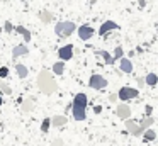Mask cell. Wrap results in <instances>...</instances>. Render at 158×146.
Masks as SVG:
<instances>
[{
	"label": "cell",
	"instance_id": "obj_2",
	"mask_svg": "<svg viewBox=\"0 0 158 146\" xmlns=\"http://www.w3.org/2000/svg\"><path fill=\"white\" fill-rule=\"evenodd\" d=\"M87 105H89V100H87V95L85 94H77L75 98L72 100V114H73V119L75 121H85L87 117Z\"/></svg>",
	"mask_w": 158,
	"mask_h": 146
},
{
	"label": "cell",
	"instance_id": "obj_16",
	"mask_svg": "<svg viewBox=\"0 0 158 146\" xmlns=\"http://www.w3.org/2000/svg\"><path fill=\"white\" fill-rule=\"evenodd\" d=\"M153 124H155V117H151V115H148V117H144V119H143V121H141V122H139V124H138V126H139V131L143 132L144 129L151 127V126H153Z\"/></svg>",
	"mask_w": 158,
	"mask_h": 146
},
{
	"label": "cell",
	"instance_id": "obj_21",
	"mask_svg": "<svg viewBox=\"0 0 158 146\" xmlns=\"http://www.w3.org/2000/svg\"><path fill=\"white\" fill-rule=\"evenodd\" d=\"M63 71H65V61H56V63L53 65V73L63 75Z\"/></svg>",
	"mask_w": 158,
	"mask_h": 146
},
{
	"label": "cell",
	"instance_id": "obj_33",
	"mask_svg": "<svg viewBox=\"0 0 158 146\" xmlns=\"http://www.w3.org/2000/svg\"><path fill=\"white\" fill-rule=\"evenodd\" d=\"M144 5H146V0H139V9H143Z\"/></svg>",
	"mask_w": 158,
	"mask_h": 146
},
{
	"label": "cell",
	"instance_id": "obj_28",
	"mask_svg": "<svg viewBox=\"0 0 158 146\" xmlns=\"http://www.w3.org/2000/svg\"><path fill=\"white\" fill-rule=\"evenodd\" d=\"M151 114H153V107H151V105H146V107H144V115L148 117V115H151Z\"/></svg>",
	"mask_w": 158,
	"mask_h": 146
},
{
	"label": "cell",
	"instance_id": "obj_10",
	"mask_svg": "<svg viewBox=\"0 0 158 146\" xmlns=\"http://www.w3.org/2000/svg\"><path fill=\"white\" fill-rule=\"evenodd\" d=\"M116 29H119V26H117L114 20H106V22L100 26V29H99V34L100 36H104V34H107L109 31H116Z\"/></svg>",
	"mask_w": 158,
	"mask_h": 146
},
{
	"label": "cell",
	"instance_id": "obj_1",
	"mask_svg": "<svg viewBox=\"0 0 158 146\" xmlns=\"http://www.w3.org/2000/svg\"><path fill=\"white\" fill-rule=\"evenodd\" d=\"M36 81H38L39 90H41L43 94H46V95H51V94H55V92L58 90V83H56L55 77L49 73V70H41L39 71L38 80Z\"/></svg>",
	"mask_w": 158,
	"mask_h": 146
},
{
	"label": "cell",
	"instance_id": "obj_6",
	"mask_svg": "<svg viewBox=\"0 0 158 146\" xmlns=\"http://www.w3.org/2000/svg\"><path fill=\"white\" fill-rule=\"evenodd\" d=\"M58 56L61 61H68L73 58V44H66V46H61L58 49Z\"/></svg>",
	"mask_w": 158,
	"mask_h": 146
},
{
	"label": "cell",
	"instance_id": "obj_20",
	"mask_svg": "<svg viewBox=\"0 0 158 146\" xmlns=\"http://www.w3.org/2000/svg\"><path fill=\"white\" fill-rule=\"evenodd\" d=\"M15 71H17V75L21 78H26L29 75V70H27V66H24V65H21V63H17L15 65Z\"/></svg>",
	"mask_w": 158,
	"mask_h": 146
},
{
	"label": "cell",
	"instance_id": "obj_13",
	"mask_svg": "<svg viewBox=\"0 0 158 146\" xmlns=\"http://www.w3.org/2000/svg\"><path fill=\"white\" fill-rule=\"evenodd\" d=\"M14 31H15L17 34H22V37H24V43H26V44L31 43V32H29V31L26 29L24 26H15Z\"/></svg>",
	"mask_w": 158,
	"mask_h": 146
},
{
	"label": "cell",
	"instance_id": "obj_14",
	"mask_svg": "<svg viewBox=\"0 0 158 146\" xmlns=\"http://www.w3.org/2000/svg\"><path fill=\"white\" fill-rule=\"evenodd\" d=\"M66 122H68L66 115H53L51 117V126H55V127H61V126L66 124Z\"/></svg>",
	"mask_w": 158,
	"mask_h": 146
},
{
	"label": "cell",
	"instance_id": "obj_5",
	"mask_svg": "<svg viewBox=\"0 0 158 146\" xmlns=\"http://www.w3.org/2000/svg\"><path fill=\"white\" fill-rule=\"evenodd\" d=\"M89 87L90 88H95V90H102V88L107 87V80L99 73H94L89 80Z\"/></svg>",
	"mask_w": 158,
	"mask_h": 146
},
{
	"label": "cell",
	"instance_id": "obj_34",
	"mask_svg": "<svg viewBox=\"0 0 158 146\" xmlns=\"http://www.w3.org/2000/svg\"><path fill=\"white\" fill-rule=\"evenodd\" d=\"M136 53H138V54H141V53H143V48H141V46H139V48H136Z\"/></svg>",
	"mask_w": 158,
	"mask_h": 146
},
{
	"label": "cell",
	"instance_id": "obj_36",
	"mask_svg": "<svg viewBox=\"0 0 158 146\" xmlns=\"http://www.w3.org/2000/svg\"><path fill=\"white\" fill-rule=\"evenodd\" d=\"M0 66H2V63H0Z\"/></svg>",
	"mask_w": 158,
	"mask_h": 146
},
{
	"label": "cell",
	"instance_id": "obj_17",
	"mask_svg": "<svg viewBox=\"0 0 158 146\" xmlns=\"http://www.w3.org/2000/svg\"><path fill=\"white\" fill-rule=\"evenodd\" d=\"M141 134H143L144 141H155V139H156V132H155V129H151V127L144 129Z\"/></svg>",
	"mask_w": 158,
	"mask_h": 146
},
{
	"label": "cell",
	"instance_id": "obj_9",
	"mask_svg": "<svg viewBox=\"0 0 158 146\" xmlns=\"http://www.w3.org/2000/svg\"><path fill=\"white\" fill-rule=\"evenodd\" d=\"M124 126H126V131L127 132H131L133 136H141V131H139V126H138V122H134L133 119H124Z\"/></svg>",
	"mask_w": 158,
	"mask_h": 146
},
{
	"label": "cell",
	"instance_id": "obj_8",
	"mask_svg": "<svg viewBox=\"0 0 158 146\" xmlns=\"http://www.w3.org/2000/svg\"><path fill=\"white\" fill-rule=\"evenodd\" d=\"M114 114H116L119 119H127L131 115V109H129V105H127V104H124V102H123V104H117Z\"/></svg>",
	"mask_w": 158,
	"mask_h": 146
},
{
	"label": "cell",
	"instance_id": "obj_25",
	"mask_svg": "<svg viewBox=\"0 0 158 146\" xmlns=\"http://www.w3.org/2000/svg\"><path fill=\"white\" fill-rule=\"evenodd\" d=\"M124 56V49L121 46H117L116 49H114V54H112V58L114 60H119V58H123Z\"/></svg>",
	"mask_w": 158,
	"mask_h": 146
},
{
	"label": "cell",
	"instance_id": "obj_31",
	"mask_svg": "<svg viewBox=\"0 0 158 146\" xmlns=\"http://www.w3.org/2000/svg\"><path fill=\"white\" fill-rule=\"evenodd\" d=\"M136 81H138V87H144V78H141V77H139Z\"/></svg>",
	"mask_w": 158,
	"mask_h": 146
},
{
	"label": "cell",
	"instance_id": "obj_30",
	"mask_svg": "<svg viewBox=\"0 0 158 146\" xmlns=\"http://www.w3.org/2000/svg\"><path fill=\"white\" fill-rule=\"evenodd\" d=\"M109 102H117V94H110L109 95Z\"/></svg>",
	"mask_w": 158,
	"mask_h": 146
},
{
	"label": "cell",
	"instance_id": "obj_29",
	"mask_svg": "<svg viewBox=\"0 0 158 146\" xmlns=\"http://www.w3.org/2000/svg\"><path fill=\"white\" fill-rule=\"evenodd\" d=\"M49 146H63V141L61 139H55V141H51V144Z\"/></svg>",
	"mask_w": 158,
	"mask_h": 146
},
{
	"label": "cell",
	"instance_id": "obj_11",
	"mask_svg": "<svg viewBox=\"0 0 158 146\" xmlns=\"http://www.w3.org/2000/svg\"><path fill=\"white\" fill-rule=\"evenodd\" d=\"M119 68L124 71V73H133V63H131V60L129 58H126V56H123V58H119Z\"/></svg>",
	"mask_w": 158,
	"mask_h": 146
},
{
	"label": "cell",
	"instance_id": "obj_22",
	"mask_svg": "<svg viewBox=\"0 0 158 146\" xmlns=\"http://www.w3.org/2000/svg\"><path fill=\"white\" fill-rule=\"evenodd\" d=\"M0 92H4L5 95H10V94H12V88H10V85H9L7 81H4V78L0 80Z\"/></svg>",
	"mask_w": 158,
	"mask_h": 146
},
{
	"label": "cell",
	"instance_id": "obj_23",
	"mask_svg": "<svg viewBox=\"0 0 158 146\" xmlns=\"http://www.w3.org/2000/svg\"><path fill=\"white\" fill-rule=\"evenodd\" d=\"M99 54L102 56V60H104V63H106V65H114V61H116V60H114V58L110 56L109 53H107V51H100Z\"/></svg>",
	"mask_w": 158,
	"mask_h": 146
},
{
	"label": "cell",
	"instance_id": "obj_32",
	"mask_svg": "<svg viewBox=\"0 0 158 146\" xmlns=\"http://www.w3.org/2000/svg\"><path fill=\"white\" fill-rule=\"evenodd\" d=\"M100 111H102V107H100V105H95V107H94V112H97V114H99Z\"/></svg>",
	"mask_w": 158,
	"mask_h": 146
},
{
	"label": "cell",
	"instance_id": "obj_15",
	"mask_svg": "<svg viewBox=\"0 0 158 146\" xmlns=\"http://www.w3.org/2000/svg\"><path fill=\"white\" fill-rule=\"evenodd\" d=\"M21 105H22V111L24 112H31L34 109V98L32 97L24 98V100H21Z\"/></svg>",
	"mask_w": 158,
	"mask_h": 146
},
{
	"label": "cell",
	"instance_id": "obj_27",
	"mask_svg": "<svg viewBox=\"0 0 158 146\" xmlns=\"http://www.w3.org/2000/svg\"><path fill=\"white\" fill-rule=\"evenodd\" d=\"M7 75H9V68L0 66V78H7Z\"/></svg>",
	"mask_w": 158,
	"mask_h": 146
},
{
	"label": "cell",
	"instance_id": "obj_18",
	"mask_svg": "<svg viewBox=\"0 0 158 146\" xmlns=\"http://www.w3.org/2000/svg\"><path fill=\"white\" fill-rule=\"evenodd\" d=\"M39 19H41L43 24H49L53 20V14L49 12V10H41V12H39Z\"/></svg>",
	"mask_w": 158,
	"mask_h": 146
},
{
	"label": "cell",
	"instance_id": "obj_19",
	"mask_svg": "<svg viewBox=\"0 0 158 146\" xmlns=\"http://www.w3.org/2000/svg\"><path fill=\"white\" fill-rule=\"evenodd\" d=\"M144 83H146L148 87H155V85L158 83V77H156V73H148L146 77H144Z\"/></svg>",
	"mask_w": 158,
	"mask_h": 146
},
{
	"label": "cell",
	"instance_id": "obj_26",
	"mask_svg": "<svg viewBox=\"0 0 158 146\" xmlns=\"http://www.w3.org/2000/svg\"><path fill=\"white\" fill-rule=\"evenodd\" d=\"M4 31H5V32H12V31H14V26H12L10 20H5V24H4Z\"/></svg>",
	"mask_w": 158,
	"mask_h": 146
},
{
	"label": "cell",
	"instance_id": "obj_24",
	"mask_svg": "<svg viewBox=\"0 0 158 146\" xmlns=\"http://www.w3.org/2000/svg\"><path fill=\"white\" fill-rule=\"evenodd\" d=\"M49 126H51V119L44 117V119H43V122H41V131L43 132H48L49 131Z\"/></svg>",
	"mask_w": 158,
	"mask_h": 146
},
{
	"label": "cell",
	"instance_id": "obj_7",
	"mask_svg": "<svg viewBox=\"0 0 158 146\" xmlns=\"http://www.w3.org/2000/svg\"><path fill=\"white\" fill-rule=\"evenodd\" d=\"M77 31H78V37H80L82 41H89V39H92V36L95 34L94 27H90V26H80Z\"/></svg>",
	"mask_w": 158,
	"mask_h": 146
},
{
	"label": "cell",
	"instance_id": "obj_3",
	"mask_svg": "<svg viewBox=\"0 0 158 146\" xmlns=\"http://www.w3.org/2000/svg\"><path fill=\"white\" fill-rule=\"evenodd\" d=\"M77 31V24L72 22V20H61L55 26V32L58 34L60 37H68L72 36L73 32Z\"/></svg>",
	"mask_w": 158,
	"mask_h": 146
},
{
	"label": "cell",
	"instance_id": "obj_35",
	"mask_svg": "<svg viewBox=\"0 0 158 146\" xmlns=\"http://www.w3.org/2000/svg\"><path fill=\"white\" fill-rule=\"evenodd\" d=\"M2 104H4V98H2V97H0V105H2Z\"/></svg>",
	"mask_w": 158,
	"mask_h": 146
},
{
	"label": "cell",
	"instance_id": "obj_12",
	"mask_svg": "<svg viewBox=\"0 0 158 146\" xmlns=\"http://www.w3.org/2000/svg\"><path fill=\"white\" fill-rule=\"evenodd\" d=\"M27 53H29V48L26 46V43L17 44V46H14V49H12V56H14V58L24 56V54H27Z\"/></svg>",
	"mask_w": 158,
	"mask_h": 146
},
{
	"label": "cell",
	"instance_id": "obj_4",
	"mask_svg": "<svg viewBox=\"0 0 158 146\" xmlns=\"http://www.w3.org/2000/svg\"><path fill=\"white\" fill-rule=\"evenodd\" d=\"M139 95V90L133 87H121L119 94H117V98L119 100H131V98H136Z\"/></svg>",
	"mask_w": 158,
	"mask_h": 146
}]
</instances>
